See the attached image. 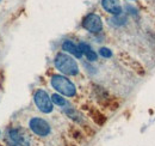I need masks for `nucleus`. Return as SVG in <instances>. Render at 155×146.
<instances>
[{"label": "nucleus", "instance_id": "8", "mask_svg": "<svg viewBox=\"0 0 155 146\" xmlns=\"http://www.w3.org/2000/svg\"><path fill=\"white\" fill-rule=\"evenodd\" d=\"M8 137L10 139L18 146H30L31 141L29 135L24 129L19 127H12L8 129Z\"/></svg>", "mask_w": 155, "mask_h": 146}, {"label": "nucleus", "instance_id": "15", "mask_svg": "<svg viewBox=\"0 0 155 146\" xmlns=\"http://www.w3.org/2000/svg\"><path fill=\"white\" fill-rule=\"evenodd\" d=\"M66 114L69 119H72L73 121H75L78 123H81L82 122V119H81V115L78 113L74 108H69V109H66Z\"/></svg>", "mask_w": 155, "mask_h": 146}, {"label": "nucleus", "instance_id": "19", "mask_svg": "<svg viewBox=\"0 0 155 146\" xmlns=\"http://www.w3.org/2000/svg\"><path fill=\"white\" fill-rule=\"evenodd\" d=\"M64 144H66V146H77V145H74L73 143H68V141H66Z\"/></svg>", "mask_w": 155, "mask_h": 146}, {"label": "nucleus", "instance_id": "6", "mask_svg": "<svg viewBox=\"0 0 155 146\" xmlns=\"http://www.w3.org/2000/svg\"><path fill=\"white\" fill-rule=\"evenodd\" d=\"M29 127L38 137H47L51 132L50 125L44 119H41V117H32L29 122Z\"/></svg>", "mask_w": 155, "mask_h": 146}, {"label": "nucleus", "instance_id": "4", "mask_svg": "<svg viewBox=\"0 0 155 146\" xmlns=\"http://www.w3.org/2000/svg\"><path fill=\"white\" fill-rule=\"evenodd\" d=\"M34 101H35V104L37 106L39 111L44 113V114H49L51 113L54 109V106H53V101H51V97L47 93V91L39 89L35 92L34 95Z\"/></svg>", "mask_w": 155, "mask_h": 146}, {"label": "nucleus", "instance_id": "2", "mask_svg": "<svg viewBox=\"0 0 155 146\" xmlns=\"http://www.w3.org/2000/svg\"><path fill=\"white\" fill-rule=\"evenodd\" d=\"M50 83H51V86L60 95H63V96H67V97H73L77 93L75 85L68 78H66L64 75H61V74L53 75L51 79H50Z\"/></svg>", "mask_w": 155, "mask_h": 146}, {"label": "nucleus", "instance_id": "9", "mask_svg": "<svg viewBox=\"0 0 155 146\" xmlns=\"http://www.w3.org/2000/svg\"><path fill=\"white\" fill-rule=\"evenodd\" d=\"M82 108L85 109V111L87 113V115L91 117V120H92L97 126L101 127V126H104V125L106 123L107 117L105 116V114H103L98 108L93 107V106H84Z\"/></svg>", "mask_w": 155, "mask_h": 146}, {"label": "nucleus", "instance_id": "12", "mask_svg": "<svg viewBox=\"0 0 155 146\" xmlns=\"http://www.w3.org/2000/svg\"><path fill=\"white\" fill-rule=\"evenodd\" d=\"M79 48H80L81 53L87 57V60H90V61H96V60H97V57H98L97 53L91 48V46H90V44H87V43L82 42V43H80V44H79Z\"/></svg>", "mask_w": 155, "mask_h": 146}, {"label": "nucleus", "instance_id": "3", "mask_svg": "<svg viewBox=\"0 0 155 146\" xmlns=\"http://www.w3.org/2000/svg\"><path fill=\"white\" fill-rule=\"evenodd\" d=\"M93 92L96 96V99L99 103L100 107L106 108L110 110H117L119 107V102L115 97H111L110 93L106 91L104 88L99 86V85H93Z\"/></svg>", "mask_w": 155, "mask_h": 146}, {"label": "nucleus", "instance_id": "5", "mask_svg": "<svg viewBox=\"0 0 155 146\" xmlns=\"http://www.w3.org/2000/svg\"><path fill=\"white\" fill-rule=\"evenodd\" d=\"M118 57H119L120 64H123L127 68H129L130 71L136 73L137 75H144L146 74V70H144L143 65L138 60H136L135 57H133L131 55H129L128 53H119Z\"/></svg>", "mask_w": 155, "mask_h": 146}, {"label": "nucleus", "instance_id": "17", "mask_svg": "<svg viewBox=\"0 0 155 146\" xmlns=\"http://www.w3.org/2000/svg\"><path fill=\"white\" fill-rule=\"evenodd\" d=\"M99 54L101 55L103 57H106V59H109V57H111V56H112V52H111L109 48H106V47H103V48H100V49H99Z\"/></svg>", "mask_w": 155, "mask_h": 146}, {"label": "nucleus", "instance_id": "10", "mask_svg": "<svg viewBox=\"0 0 155 146\" xmlns=\"http://www.w3.org/2000/svg\"><path fill=\"white\" fill-rule=\"evenodd\" d=\"M101 6L106 12H109L114 16H118L122 13V7L119 4V0H101Z\"/></svg>", "mask_w": 155, "mask_h": 146}, {"label": "nucleus", "instance_id": "13", "mask_svg": "<svg viewBox=\"0 0 155 146\" xmlns=\"http://www.w3.org/2000/svg\"><path fill=\"white\" fill-rule=\"evenodd\" d=\"M68 133H69V137L73 139V140H75L78 143H82L84 140H85V134L77 127H71L69 128V130H68Z\"/></svg>", "mask_w": 155, "mask_h": 146}, {"label": "nucleus", "instance_id": "7", "mask_svg": "<svg viewBox=\"0 0 155 146\" xmlns=\"http://www.w3.org/2000/svg\"><path fill=\"white\" fill-rule=\"evenodd\" d=\"M82 26L87 31L92 34H98L103 29V22L101 18L96 13H90L82 19Z\"/></svg>", "mask_w": 155, "mask_h": 146}, {"label": "nucleus", "instance_id": "14", "mask_svg": "<svg viewBox=\"0 0 155 146\" xmlns=\"http://www.w3.org/2000/svg\"><path fill=\"white\" fill-rule=\"evenodd\" d=\"M110 22H111V24H114V25H116V26H122V25H125V24H127L128 18H127L125 15L120 13V15H118V16H114Z\"/></svg>", "mask_w": 155, "mask_h": 146}, {"label": "nucleus", "instance_id": "11", "mask_svg": "<svg viewBox=\"0 0 155 146\" xmlns=\"http://www.w3.org/2000/svg\"><path fill=\"white\" fill-rule=\"evenodd\" d=\"M62 49L64 50V52H67V53H69V54L74 55L75 57H81L82 56V53H81V50H80V48H79V46H77L75 43H73L72 41H64L63 43H62Z\"/></svg>", "mask_w": 155, "mask_h": 146}, {"label": "nucleus", "instance_id": "18", "mask_svg": "<svg viewBox=\"0 0 155 146\" xmlns=\"http://www.w3.org/2000/svg\"><path fill=\"white\" fill-rule=\"evenodd\" d=\"M82 128H84V130H85V133H86L87 137H93V135L96 134V132H94L93 129H91V128L88 127V126H86V125H85Z\"/></svg>", "mask_w": 155, "mask_h": 146}, {"label": "nucleus", "instance_id": "16", "mask_svg": "<svg viewBox=\"0 0 155 146\" xmlns=\"http://www.w3.org/2000/svg\"><path fill=\"white\" fill-rule=\"evenodd\" d=\"M51 101H53V103H55L56 106H60V107H63L66 104V99L60 93H54L51 96Z\"/></svg>", "mask_w": 155, "mask_h": 146}, {"label": "nucleus", "instance_id": "1", "mask_svg": "<svg viewBox=\"0 0 155 146\" xmlns=\"http://www.w3.org/2000/svg\"><path fill=\"white\" fill-rule=\"evenodd\" d=\"M54 62H55V67L66 75H77L79 73V66L77 61L66 53H58Z\"/></svg>", "mask_w": 155, "mask_h": 146}]
</instances>
